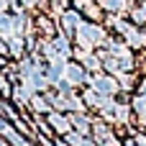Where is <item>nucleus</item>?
<instances>
[{
	"instance_id": "obj_4",
	"label": "nucleus",
	"mask_w": 146,
	"mask_h": 146,
	"mask_svg": "<svg viewBox=\"0 0 146 146\" xmlns=\"http://www.w3.org/2000/svg\"><path fill=\"white\" fill-rule=\"evenodd\" d=\"M74 23H77V15H74V13H67V15H64V28H69V31H72V28H74Z\"/></svg>"
},
{
	"instance_id": "obj_3",
	"label": "nucleus",
	"mask_w": 146,
	"mask_h": 146,
	"mask_svg": "<svg viewBox=\"0 0 146 146\" xmlns=\"http://www.w3.org/2000/svg\"><path fill=\"white\" fill-rule=\"evenodd\" d=\"M67 74H69L72 82H80V80H82V72H80L77 67H67Z\"/></svg>"
},
{
	"instance_id": "obj_2",
	"label": "nucleus",
	"mask_w": 146,
	"mask_h": 146,
	"mask_svg": "<svg viewBox=\"0 0 146 146\" xmlns=\"http://www.w3.org/2000/svg\"><path fill=\"white\" fill-rule=\"evenodd\" d=\"M95 85H98V90H100L103 95H110V92H115V82H113V80H108V77H100Z\"/></svg>"
},
{
	"instance_id": "obj_1",
	"label": "nucleus",
	"mask_w": 146,
	"mask_h": 146,
	"mask_svg": "<svg viewBox=\"0 0 146 146\" xmlns=\"http://www.w3.org/2000/svg\"><path fill=\"white\" fill-rule=\"evenodd\" d=\"M80 38H82V44H95V41L100 38V28L87 26V28H82V31H80Z\"/></svg>"
},
{
	"instance_id": "obj_5",
	"label": "nucleus",
	"mask_w": 146,
	"mask_h": 146,
	"mask_svg": "<svg viewBox=\"0 0 146 146\" xmlns=\"http://www.w3.org/2000/svg\"><path fill=\"white\" fill-rule=\"evenodd\" d=\"M105 5H108L110 10H121V8H123V0H105Z\"/></svg>"
}]
</instances>
